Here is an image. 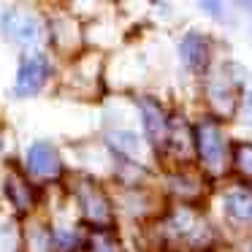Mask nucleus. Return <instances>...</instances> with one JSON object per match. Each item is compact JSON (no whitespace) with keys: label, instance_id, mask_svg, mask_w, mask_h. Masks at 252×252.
I'll list each match as a JSON object with an SVG mask.
<instances>
[{"label":"nucleus","instance_id":"1","mask_svg":"<svg viewBox=\"0 0 252 252\" xmlns=\"http://www.w3.org/2000/svg\"><path fill=\"white\" fill-rule=\"evenodd\" d=\"M52 73V65L44 55H30L19 63V71H17V82H14V93L28 98V95H35L41 87L46 84Z\"/></svg>","mask_w":252,"mask_h":252},{"label":"nucleus","instance_id":"2","mask_svg":"<svg viewBox=\"0 0 252 252\" xmlns=\"http://www.w3.org/2000/svg\"><path fill=\"white\" fill-rule=\"evenodd\" d=\"M28 168L35 176H55L60 174V155L52 144L38 141L28 149Z\"/></svg>","mask_w":252,"mask_h":252},{"label":"nucleus","instance_id":"3","mask_svg":"<svg viewBox=\"0 0 252 252\" xmlns=\"http://www.w3.org/2000/svg\"><path fill=\"white\" fill-rule=\"evenodd\" d=\"M195 141H198V149H201V158L206 160L209 165H220L225 158V144H222V136H220L217 125H209L203 122L195 133Z\"/></svg>","mask_w":252,"mask_h":252},{"label":"nucleus","instance_id":"4","mask_svg":"<svg viewBox=\"0 0 252 252\" xmlns=\"http://www.w3.org/2000/svg\"><path fill=\"white\" fill-rule=\"evenodd\" d=\"M3 28H6V33L11 35L17 44H35L38 41V19L30 17V14H6V19H3Z\"/></svg>","mask_w":252,"mask_h":252},{"label":"nucleus","instance_id":"5","mask_svg":"<svg viewBox=\"0 0 252 252\" xmlns=\"http://www.w3.org/2000/svg\"><path fill=\"white\" fill-rule=\"evenodd\" d=\"M179 52H182V60H185L187 68H203L209 60V52H212V44L201 33H190L182 41Z\"/></svg>","mask_w":252,"mask_h":252},{"label":"nucleus","instance_id":"6","mask_svg":"<svg viewBox=\"0 0 252 252\" xmlns=\"http://www.w3.org/2000/svg\"><path fill=\"white\" fill-rule=\"evenodd\" d=\"M141 114H144V130L152 141H160V138L168 133V125H165V111L160 109L155 100H141Z\"/></svg>","mask_w":252,"mask_h":252},{"label":"nucleus","instance_id":"7","mask_svg":"<svg viewBox=\"0 0 252 252\" xmlns=\"http://www.w3.org/2000/svg\"><path fill=\"white\" fill-rule=\"evenodd\" d=\"M79 203H82L84 214H87L90 220H106L109 217V203H106L103 192L98 190V187L93 185H84L82 190H79Z\"/></svg>","mask_w":252,"mask_h":252},{"label":"nucleus","instance_id":"8","mask_svg":"<svg viewBox=\"0 0 252 252\" xmlns=\"http://www.w3.org/2000/svg\"><path fill=\"white\" fill-rule=\"evenodd\" d=\"M8 192H11V201L17 203L19 212H25V209L30 206V201H33V190H30V185L22 179V176H11V179L6 182Z\"/></svg>","mask_w":252,"mask_h":252},{"label":"nucleus","instance_id":"9","mask_svg":"<svg viewBox=\"0 0 252 252\" xmlns=\"http://www.w3.org/2000/svg\"><path fill=\"white\" fill-rule=\"evenodd\" d=\"M228 214H233V217L239 220H252V195H247V192H233V195H228Z\"/></svg>","mask_w":252,"mask_h":252},{"label":"nucleus","instance_id":"10","mask_svg":"<svg viewBox=\"0 0 252 252\" xmlns=\"http://www.w3.org/2000/svg\"><path fill=\"white\" fill-rule=\"evenodd\" d=\"M52 244H55L60 252H71V250H76V247H79V233H76V230L60 228V230L52 233Z\"/></svg>","mask_w":252,"mask_h":252},{"label":"nucleus","instance_id":"11","mask_svg":"<svg viewBox=\"0 0 252 252\" xmlns=\"http://www.w3.org/2000/svg\"><path fill=\"white\" fill-rule=\"evenodd\" d=\"M95 252H120V250H117L114 244H100V247H98V250H95Z\"/></svg>","mask_w":252,"mask_h":252}]
</instances>
